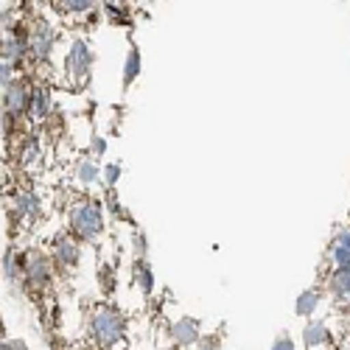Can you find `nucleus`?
Here are the masks:
<instances>
[{"label":"nucleus","instance_id":"20e7f679","mask_svg":"<svg viewBox=\"0 0 350 350\" xmlns=\"http://www.w3.org/2000/svg\"><path fill=\"white\" fill-rule=\"evenodd\" d=\"M56 45V31L48 20H37L31 28H28V56L34 62H48Z\"/></svg>","mask_w":350,"mask_h":350},{"label":"nucleus","instance_id":"c85d7f7f","mask_svg":"<svg viewBox=\"0 0 350 350\" xmlns=\"http://www.w3.org/2000/svg\"><path fill=\"white\" fill-rule=\"evenodd\" d=\"M334 244H339V247H347V250H350V230H342Z\"/></svg>","mask_w":350,"mask_h":350},{"label":"nucleus","instance_id":"f8f14e48","mask_svg":"<svg viewBox=\"0 0 350 350\" xmlns=\"http://www.w3.org/2000/svg\"><path fill=\"white\" fill-rule=\"evenodd\" d=\"M51 90L48 87H34V96H31V109H28V115H31L34 121H45L51 115Z\"/></svg>","mask_w":350,"mask_h":350},{"label":"nucleus","instance_id":"b1692460","mask_svg":"<svg viewBox=\"0 0 350 350\" xmlns=\"http://www.w3.org/2000/svg\"><path fill=\"white\" fill-rule=\"evenodd\" d=\"M132 244H135V255H137V260H146V236H143V232H135Z\"/></svg>","mask_w":350,"mask_h":350},{"label":"nucleus","instance_id":"ddd939ff","mask_svg":"<svg viewBox=\"0 0 350 350\" xmlns=\"http://www.w3.org/2000/svg\"><path fill=\"white\" fill-rule=\"evenodd\" d=\"M303 342L306 347H323L331 342V331L325 323H319V319H311V323L303 328Z\"/></svg>","mask_w":350,"mask_h":350},{"label":"nucleus","instance_id":"0eeeda50","mask_svg":"<svg viewBox=\"0 0 350 350\" xmlns=\"http://www.w3.org/2000/svg\"><path fill=\"white\" fill-rule=\"evenodd\" d=\"M25 56H28V31L6 25L3 28V62L17 68V65H23Z\"/></svg>","mask_w":350,"mask_h":350},{"label":"nucleus","instance_id":"dca6fc26","mask_svg":"<svg viewBox=\"0 0 350 350\" xmlns=\"http://www.w3.org/2000/svg\"><path fill=\"white\" fill-rule=\"evenodd\" d=\"M135 280H137V286H140L143 295H152V291H154V272H152V267L146 264V260H137Z\"/></svg>","mask_w":350,"mask_h":350},{"label":"nucleus","instance_id":"9d476101","mask_svg":"<svg viewBox=\"0 0 350 350\" xmlns=\"http://www.w3.org/2000/svg\"><path fill=\"white\" fill-rule=\"evenodd\" d=\"M328 291L336 303L350 306V267H336L328 278Z\"/></svg>","mask_w":350,"mask_h":350},{"label":"nucleus","instance_id":"412c9836","mask_svg":"<svg viewBox=\"0 0 350 350\" xmlns=\"http://www.w3.org/2000/svg\"><path fill=\"white\" fill-rule=\"evenodd\" d=\"M331 260H334V269L336 267H350V250L339 247V244H331Z\"/></svg>","mask_w":350,"mask_h":350},{"label":"nucleus","instance_id":"5701e85b","mask_svg":"<svg viewBox=\"0 0 350 350\" xmlns=\"http://www.w3.org/2000/svg\"><path fill=\"white\" fill-rule=\"evenodd\" d=\"M23 163H25V165H37V163H40V143H37V140H28V143H25Z\"/></svg>","mask_w":350,"mask_h":350},{"label":"nucleus","instance_id":"39448f33","mask_svg":"<svg viewBox=\"0 0 350 350\" xmlns=\"http://www.w3.org/2000/svg\"><path fill=\"white\" fill-rule=\"evenodd\" d=\"M23 280L42 291L53 283V264H51V258L42 255V252H31V255H23Z\"/></svg>","mask_w":350,"mask_h":350},{"label":"nucleus","instance_id":"aec40b11","mask_svg":"<svg viewBox=\"0 0 350 350\" xmlns=\"http://www.w3.org/2000/svg\"><path fill=\"white\" fill-rule=\"evenodd\" d=\"M104 9H107V17H109L115 25H118V23H121V25H129V23H132L124 3H104Z\"/></svg>","mask_w":350,"mask_h":350},{"label":"nucleus","instance_id":"a878e982","mask_svg":"<svg viewBox=\"0 0 350 350\" xmlns=\"http://www.w3.org/2000/svg\"><path fill=\"white\" fill-rule=\"evenodd\" d=\"M272 350H297V347H295V342H291V336H278L272 342Z\"/></svg>","mask_w":350,"mask_h":350},{"label":"nucleus","instance_id":"393cba45","mask_svg":"<svg viewBox=\"0 0 350 350\" xmlns=\"http://www.w3.org/2000/svg\"><path fill=\"white\" fill-rule=\"evenodd\" d=\"M14 121H17L14 115L3 109V137H12V135H14Z\"/></svg>","mask_w":350,"mask_h":350},{"label":"nucleus","instance_id":"f03ea898","mask_svg":"<svg viewBox=\"0 0 350 350\" xmlns=\"http://www.w3.org/2000/svg\"><path fill=\"white\" fill-rule=\"evenodd\" d=\"M90 336L101 347H112L124 339V319L118 311H112L107 306H96L90 311Z\"/></svg>","mask_w":350,"mask_h":350},{"label":"nucleus","instance_id":"bb28decb","mask_svg":"<svg viewBox=\"0 0 350 350\" xmlns=\"http://www.w3.org/2000/svg\"><path fill=\"white\" fill-rule=\"evenodd\" d=\"M90 146H93V154H96V157H104V152H107V140H104L101 135H96V137L90 140Z\"/></svg>","mask_w":350,"mask_h":350},{"label":"nucleus","instance_id":"1a4fd4ad","mask_svg":"<svg viewBox=\"0 0 350 350\" xmlns=\"http://www.w3.org/2000/svg\"><path fill=\"white\" fill-rule=\"evenodd\" d=\"M199 336H202L199 334V319H193V317H183V319H177V323L171 325V339L177 345H183V347L196 345Z\"/></svg>","mask_w":350,"mask_h":350},{"label":"nucleus","instance_id":"a211bd4d","mask_svg":"<svg viewBox=\"0 0 350 350\" xmlns=\"http://www.w3.org/2000/svg\"><path fill=\"white\" fill-rule=\"evenodd\" d=\"M76 174H79V180L84 183V185H93L98 177H101V171H98V165H96V160H90V157H84L81 163H79V168H76Z\"/></svg>","mask_w":350,"mask_h":350},{"label":"nucleus","instance_id":"c756f323","mask_svg":"<svg viewBox=\"0 0 350 350\" xmlns=\"http://www.w3.org/2000/svg\"><path fill=\"white\" fill-rule=\"evenodd\" d=\"M104 3H126V0H104Z\"/></svg>","mask_w":350,"mask_h":350},{"label":"nucleus","instance_id":"9b49d317","mask_svg":"<svg viewBox=\"0 0 350 350\" xmlns=\"http://www.w3.org/2000/svg\"><path fill=\"white\" fill-rule=\"evenodd\" d=\"M79 241L73 236H59V239H53V258L59 260L62 267H76L79 264Z\"/></svg>","mask_w":350,"mask_h":350},{"label":"nucleus","instance_id":"2eb2a0df","mask_svg":"<svg viewBox=\"0 0 350 350\" xmlns=\"http://www.w3.org/2000/svg\"><path fill=\"white\" fill-rule=\"evenodd\" d=\"M3 278L9 283H17L23 278V255H17L14 250H6L3 255Z\"/></svg>","mask_w":350,"mask_h":350},{"label":"nucleus","instance_id":"f257e3e1","mask_svg":"<svg viewBox=\"0 0 350 350\" xmlns=\"http://www.w3.org/2000/svg\"><path fill=\"white\" fill-rule=\"evenodd\" d=\"M68 221H70V230L76 232L79 239L84 241H96L104 230V213H101V205L96 199H79L70 205V213H68Z\"/></svg>","mask_w":350,"mask_h":350},{"label":"nucleus","instance_id":"6e6552de","mask_svg":"<svg viewBox=\"0 0 350 350\" xmlns=\"http://www.w3.org/2000/svg\"><path fill=\"white\" fill-rule=\"evenodd\" d=\"M40 213H42V202H40V196L34 191H17L12 196V216L14 219L31 224V221L40 219Z\"/></svg>","mask_w":350,"mask_h":350},{"label":"nucleus","instance_id":"423d86ee","mask_svg":"<svg viewBox=\"0 0 350 350\" xmlns=\"http://www.w3.org/2000/svg\"><path fill=\"white\" fill-rule=\"evenodd\" d=\"M31 96H34L31 87L14 79L9 87H3V109L12 112L14 118H25L28 109H31Z\"/></svg>","mask_w":350,"mask_h":350},{"label":"nucleus","instance_id":"4be33fe9","mask_svg":"<svg viewBox=\"0 0 350 350\" xmlns=\"http://www.w3.org/2000/svg\"><path fill=\"white\" fill-rule=\"evenodd\" d=\"M101 180H104L107 188H115V185H118V180H121V165L118 163H109L104 168V174H101Z\"/></svg>","mask_w":350,"mask_h":350},{"label":"nucleus","instance_id":"cd10ccee","mask_svg":"<svg viewBox=\"0 0 350 350\" xmlns=\"http://www.w3.org/2000/svg\"><path fill=\"white\" fill-rule=\"evenodd\" d=\"M3 350H28V347H25V342H20V339H6V342H3Z\"/></svg>","mask_w":350,"mask_h":350},{"label":"nucleus","instance_id":"f3484780","mask_svg":"<svg viewBox=\"0 0 350 350\" xmlns=\"http://www.w3.org/2000/svg\"><path fill=\"white\" fill-rule=\"evenodd\" d=\"M137 76H140V48L132 45L129 53H126V62H124V84L129 87Z\"/></svg>","mask_w":350,"mask_h":350},{"label":"nucleus","instance_id":"4468645a","mask_svg":"<svg viewBox=\"0 0 350 350\" xmlns=\"http://www.w3.org/2000/svg\"><path fill=\"white\" fill-rule=\"evenodd\" d=\"M319 308V288H306L303 295L295 300V314L297 317H311Z\"/></svg>","mask_w":350,"mask_h":350},{"label":"nucleus","instance_id":"6ab92c4d","mask_svg":"<svg viewBox=\"0 0 350 350\" xmlns=\"http://www.w3.org/2000/svg\"><path fill=\"white\" fill-rule=\"evenodd\" d=\"M59 6L68 14H87V12H93L96 0H59Z\"/></svg>","mask_w":350,"mask_h":350},{"label":"nucleus","instance_id":"7ed1b4c3","mask_svg":"<svg viewBox=\"0 0 350 350\" xmlns=\"http://www.w3.org/2000/svg\"><path fill=\"white\" fill-rule=\"evenodd\" d=\"M90 70H93V51L81 37H76L65 53V73L73 84H84Z\"/></svg>","mask_w":350,"mask_h":350}]
</instances>
